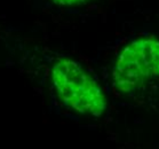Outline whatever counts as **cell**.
I'll use <instances>...</instances> for the list:
<instances>
[{
    "mask_svg": "<svg viewBox=\"0 0 159 149\" xmlns=\"http://www.w3.org/2000/svg\"><path fill=\"white\" fill-rule=\"evenodd\" d=\"M51 80L56 95L69 109L92 117H100L107 109L98 83L72 58H57L51 68Z\"/></svg>",
    "mask_w": 159,
    "mask_h": 149,
    "instance_id": "6da1fadb",
    "label": "cell"
},
{
    "mask_svg": "<svg viewBox=\"0 0 159 149\" xmlns=\"http://www.w3.org/2000/svg\"><path fill=\"white\" fill-rule=\"evenodd\" d=\"M159 77V41L138 39L127 45L113 67L112 80L117 91L128 93Z\"/></svg>",
    "mask_w": 159,
    "mask_h": 149,
    "instance_id": "7a4b0ae2",
    "label": "cell"
},
{
    "mask_svg": "<svg viewBox=\"0 0 159 149\" xmlns=\"http://www.w3.org/2000/svg\"><path fill=\"white\" fill-rule=\"evenodd\" d=\"M52 1L57 5H62V6H73V5L84 4L90 0H52Z\"/></svg>",
    "mask_w": 159,
    "mask_h": 149,
    "instance_id": "3957f363",
    "label": "cell"
}]
</instances>
